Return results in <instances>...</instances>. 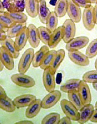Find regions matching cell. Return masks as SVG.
<instances>
[{
    "instance_id": "cell-21",
    "label": "cell",
    "mask_w": 97,
    "mask_h": 124,
    "mask_svg": "<svg viewBox=\"0 0 97 124\" xmlns=\"http://www.w3.org/2000/svg\"><path fill=\"white\" fill-rule=\"evenodd\" d=\"M81 81V80L79 79H69L61 85L60 90L61 92L66 93L77 91Z\"/></svg>"
},
{
    "instance_id": "cell-24",
    "label": "cell",
    "mask_w": 97,
    "mask_h": 124,
    "mask_svg": "<svg viewBox=\"0 0 97 124\" xmlns=\"http://www.w3.org/2000/svg\"><path fill=\"white\" fill-rule=\"evenodd\" d=\"M27 28L26 22L24 23H15L12 26L7 28L6 35L7 37L11 38H15L20 34Z\"/></svg>"
},
{
    "instance_id": "cell-50",
    "label": "cell",
    "mask_w": 97,
    "mask_h": 124,
    "mask_svg": "<svg viewBox=\"0 0 97 124\" xmlns=\"http://www.w3.org/2000/svg\"><path fill=\"white\" fill-rule=\"evenodd\" d=\"M94 67H95V68H96V69L97 70V59L96 60V61H95Z\"/></svg>"
},
{
    "instance_id": "cell-43",
    "label": "cell",
    "mask_w": 97,
    "mask_h": 124,
    "mask_svg": "<svg viewBox=\"0 0 97 124\" xmlns=\"http://www.w3.org/2000/svg\"><path fill=\"white\" fill-rule=\"evenodd\" d=\"M7 37L6 33L0 30V41H2Z\"/></svg>"
},
{
    "instance_id": "cell-26",
    "label": "cell",
    "mask_w": 97,
    "mask_h": 124,
    "mask_svg": "<svg viewBox=\"0 0 97 124\" xmlns=\"http://www.w3.org/2000/svg\"><path fill=\"white\" fill-rule=\"evenodd\" d=\"M50 12L47 7L45 0H40L39 1L38 18L40 22L43 24H46L47 18L49 16Z\"/></svg>"
},
{
    "instance_id": "cell-5",
    "label": "cell",
    "mask_w": 97,
    "mask_h": 124,
    "mask_svg": "<svg viewBox=\"0 0 97 124\" xmlns=\"http://www.w3.org/2000/svg\"><path fill=\"white\" fill-rule=\"evenodd\" d=\"M94 7L89 5L84 8L82 15V19L83 26L88 31H92L94 28L96 23H95L94 12Z\"/></svg>"
},
{
    "instance_id": "cell-29",
    "label": "cell",
    "mask_w": 97,
    "mask_h": 124,
    "mask_svg": "<svg viewBox=\"0 0 97 124\" xmlns=\"http://www.w3.org/2000/svg\"><path fill=\"white\" fill-rule=\"evenodd\" d=\"M37 29L40 41H42L45 45L48 46L51 38L52 32L46 27L40 26Z\"/></svg>"
},
{
    "instance_id": "cell-9",
    "label": "cell",
    "mask_w": 97,
    "mask_h": 124,
    "mask_svg": "<svg viewBox=\"0 0 97 124\" xmlns=\"http://www.w3.org/2000/svg\"><path fill=\"white\" fill-rule=\"evenodd\" d=\"M68 57L74 64L80 67H86L90 64L89 58L79 50L68 52Z\"/></svg>"
},
{
    "instance_id": "cell-6",
    "label": "cell",
    "mask_w": 97,
    "mask_h": 124,
    "mask_svg": "<svg viewBox=\"0 0 97 124\" xmlns=\"http://www.w3.org/2000/svg\"><path fill=\"white\" fill-rule=\"evenodd\" d=\"M62 94L59 90H54L49 93L42 100V108H49L57 103L61 98Z\"/></svg>"
},
{
    "instance_id": "cell-38",
    "label": "cell",
    "mask_w": 97,
    "mask_h": 124,
    "mask_svg": "<svg viewBox=\"0 0 97 124\" xmlns=\"http://www.w3.org/2000/svg\"><path fill=\"white\" fill-rule=\"evenodd\" d=\"M75 5L78 6L80 7L85 8L89 5H91V4L88 3L86 0H72Z\"/></svg>"
},
{
    "instance_id": "cell-45",
    "label": "cell",
    "mask_w": 97,
    "mask_h": 124,
    "mask_svg": "<svg viewBox=\"0 0 97 124\" xmlns=\"http://www.w3.org/2000/svg\"><path fill=\"white\" fill-rule=\"evenodd\" d=\"M5 8L4 7L3 2L0 0V12H5Z\"/></svg>"
},
{
    "instance_id": "cell-42",
    "label": "cell",
    "mask_w": 97,
    "mask_h": 124,
    "mask_svg": "<svg viewBox=\"0 0 97 124\" xmlns=\"http://www.w3.org/2000/svg\"><path fill=\"white\" fill-rule=\"evenodd\" d=\"M7 96L5 90H4V89L0 85V98H3Z\"/></svg>"
},
{
    "instance_id": "cell-33",
    "label": "cell",
    "mask_w": 97,
    "mask_h": 124,
    "mask_svg": "<svg viewBox=\"0 0 97 124\" xmlns=\"http://www.w3.org/2000/svg\"><path fill=\"white\" fill-rule=\"evenodd\" d=\"M56 53H57V51L54 49H52L50 50H49L47 53L43 60L41 64L40 65V68L44 70L47 68L49 67L50 65H51L52 62L53 61V59L54 57H55Z\"/></svg>"
},
{
    "instance_id": "cell-14",
    "label": "cell",
    "mask_w": 97,
    "mask_h": 124,
    "mask_svg": "<svg viewBox=\"0 0 97 124\" xmlns=\"http://www.w3.org/2000/svg\"><path fill=\"white\" fill-rule=\"evenodd\" d=\"M36 99V96L34 95L24 94L15 98L13 100V102L16 107L20 108L28 106Z\"/></svg>"
},
{
    "instance_id": "cell-1",
    "label": "cell",
    "mask_w": 97,
    "mask_h": 124,
    "mask_svg": "<svg viewBox=\"0 0 97 124\" xmlns=\"http://www.w3.org/2000/svg\"><path fill=\"white\" fill-rule=\"evenodd\" d=\"M34 55V50L33 48H28L23 53L18 63V70L19 73L25 74L28 71L31 64H32Z\"/></svg>"
},
{
    "instance_id": "cell-23",
    "label": "cell",
    "mask_w": 97,
    "mask_h": 124,
    "mask_svg": "<svg viewBox=\"0 0 97 124\" xmlns=\"http://www.w3.org/2000/svg\"><path fill=\"white\" fill-rule=\"evenodd\" d=\"M49 50V46H48L47 45H44L37 52L34 53L33 59L32 62L33 67L34 68H38L40 67L46 54Z\"/></svg>"
},
{
    "instance_id": "cell-39",
    "label": "cell",
    "mask_w": 97,
    "mask_h": 124,
    "mask_svg": "<svg viewBox=\"0 0 97 124\" xmlns=\"http://www.w3.org/2000/svg\"><path fill=\"white\" fill-rule=\"evenodd\" d=\"M72 124V120L69 119L67 116H65V117H62V119H60L59 121V124Z\"/></svg>"
},
{
    "instance_id": "cell-52",
    "label": "cell",
    "mask_w": 97,
    "mask_h": 124,
    "mask_svg": "<svg viewBox=\"0 0 97 124\" xmlns=\"http://www.w3.org/2000/svg\"><path fill=\"white\" fill-rule=\"evenodd\" d=\"M38 1H40V0H38Z\"/></svg>"
},
{
    "instance_id": "cell-22",
    "label": "cell",
    "mask_w": 97,
    "mask_h": 124,
    "mask_svg": "<svg viewBox=\"0 0 97 124\" xmlns=\"http://www.w3.org/2000/svg\"><path fill=\"white\" fill-rule=\"evenodd\" d=\"M25 9L31 18H36L38 14L39 1L38 0H25Z\"/></svg>"
},
{
    "instance_id": "cell-46",
    "label": "cell",
    "mask_w": 97,
    "mask_h": 124,
    "mask_svg": "<svg viewBox=\"0 0 97 124\" xmlns=\"http://www.w3.org/2000/svg\"><path fill=\"white\" fill-rule=\"evenodd\" d=\"M7 30V28H6V27H5V26H3V25L1 23H0V30L3 31V32H6Z\"/></svg>"
},
{
    "instance_id": "cell-11",
    "label": "cell",
    "mask_w": 97,
    "mask_h": 124,
    "mask_svg": "<svg viewBox=\"0 0 97 124\" xmlns=\"http://www.w3.org/2000/svg\"><path fill=\"white\" fill-rule=\"evenodd\" d=\"M77 92L84 105L91 103L92 94L90 88L87 83L83 80H81Z\"/></svg>"
},
{
    "instance_id": "cell-20",
    "label": "cell",
    "mask_w": 97,
    "mask_h": 124,
    "mask_svg": "<svg viewBox=\"0 0 97 124\" xmlns=\"http://www.w3.org/2000/svg\"><path fill=\"white\" fill-rule=\"evenodd\" d=\"M28 41V30L27 28L15 37L14 44L16 49L20 52L26 46Z\"/></svg>"
},
{
    "instance_id": "cell-35",
    "label": "cell",
    "mask_w": 97,
    "mask_h": 124,
    "mask_svg": "<svg viewBox=\"0 0 97 124\" xmlns=\"http://www.w3.org/2000/svg\"><path fill=\"white\" fill-rule=\"evenodd\" d=\"M85 55L89 59L94 58L97 55V38L89 43L85 51Z\"/></svg>"
},
{
    "instance_id": "cell-18",
    "label": "cell",
    "mask_w": 97,
    "mask_h": 124,
    "mask_svg": "<svg viewBox=\"0 0 97 124\" xmlns=\"http://www.w3.org/2000/svg\"><path fill=\"white\" fill-rule=\"evenodd\" d=\"M64 35L63 26L58 27L52 32V34L50 42L48 44V46L50 49H54L58 46L60 42L63 40Z\"/></svg>"
},
{
    "instance_id": "cell-47",
    "label": "cell",
    "mask_w": 97,
    "mask_h": 124,
    "mask_svg": "<svg viewBox=\"0 0 97 124\" xmlns=\"http://www.w3.org/2000/svg\"><path fill=\"white\" fill-rule=\"evenodd\" d=\"M4 67H4L2 62V61L1 59V58H0V72L3 70Z\"/></svg>"
},
{
    "instance_id": "cell-37",
    "label": "cell",
    "mask_w": 97,
    "mask_h": 124,
    "mask_svg": "<svg viewBox=\"0 0 97 124\" xmlns=\"http://www.w3.org/2000/svg\"><path fill=\"white\" fill-rule=\"evenodd\" d=\"M0 23L7 28L10 27L15 22L6 14L5 12H0Z\"/></svg>"
},
{
    "instance_id": "cell-15",
    "label": "cell",
    "mask_w": 97,
    "mask_h": 124,
    "mask_svg": "<svg viewBox=\"0 0 97 124\" xmlns=\"http://www.w3.org/2000/svg\"><path fill=\"white\" fill-rule=\"evenodd\" d=\"M28 30V42L33 48H37L40 40L38 29L33 24H30L27 27Z\"/></svg>"
},
{
    "instance_id": "cell-8",
    "label": "cell",
    "mask_w": 97,
    "mask_h": 124,
    "mask_svg": "<svg viewBox=\"0 0 97 124\" xmlns=\"http://www.w3.org/2000/svg\"><path fill=\"white\" fill-rule=\"evenodd\" d=\"M54 74L50 68H47L44 69L43 73V83L46 90L49 93L54 90L56 87V81Z\"/></svg>"
},
{
    "instance_id": "cell-41",
    "label": "cell",
    "mask_w": 97,
    "mask_h": 124,
    "mask_svg": "<svg viewBox=\"0 0 97 124\" xmlns=\"http://www.w3.org/2000/svg\"><path fill=\"white\" fill-rule=\"evenodd\" d=\"M93 12H94L95 23H96V24H97V3L95 4V6H94V10H93Z\"/></svg>"
},
{
    "instance_id": "cell-10",
    "label": "cell",
    "mask_w": 97,
    "mask_h": 124,
    "mask_svg": "<svg viewBox=\"0 0 97 124\" xmlns=\"http://www.w3.org/2000/svg\"><path fill=\"white\" fill-rule=\"evenodd\" d=\"M3 4L9 12H23L25 9V0H3Z\"/></svg>"
},
{
    "instance_id": "cell-16",
    "label": "cell",
    "mask_w": 97,
    "mask_h": 124,
    "mask_svg": "<svg viewBox=\"0 0 97 124\" xmlns=\"http://www.w3.org/2000/svg\"><path fill=\"white\" fill-rule=\"evenodd\" d=\"M0 58L3 64L8 70H12L15 67L14 58L2 46L0 47Z\"/></svg>"
},
{
    "instance_id": "cell-27",
    "label": "cell",
    "mask_w": 97,
    "mask_h": 124,
    "mask_svg": "<svg viewBox=\"0 0 97 124\" xmlns=\"http://www.w3.org/2000/svg\"><path fill=\"white\" fill-rule=\"evenodd\" d=\"M65 51L63 49H59L57 51V53L56 54L53 61L49 67L54 73L56 72L58 68L60 67L62 62L63 61L64 59H65Z\"/></svg>"
},
{
    "instance_id": "cell-44",
    "label": "cell",
    "mask_w": 97,
    "mask_h": 124,
    "mask_svg": "<svg viewBox=\"0 0 97 124\" xmlns=\"http://www.w3.org/2000/svg\"><path fill=\"white\" fill-rule=\"evenodd\" d=\"M15 124H33V122L31 121H29V120H23V121H19L18 122H16Z\"/></svg>"
},
{
    "instance_id": "cell-31",
    "label": "cell",
    "mask_w": 97,
    "mask_h": 124,
    "mask_svg": "<svg viewBox=\"0 0 97 124\" xmlns=\"http://www.w3.org/2000/svg\"><path fill=\"white\" fill-rule=\"evenodd\" d=\"M68 94V98L69 101L78 110H80L81 108L84 106L82 101L79 96L77 91L69 92Z\"/></svg>"
},
{
    "instance_id": "cell-7",
    "label": "cell",
    "mask_w": 97,
    "mask_h": 124,
    "mask_svg": "<svg viewBox=\"0 0 97 124\" xmlns=\"http://www.w3.org/2000/svg\"><path fill=\"white\" fill-rule=\"evenodd\" d=\"M64 35L63 40L67 43L74 38L76 34V27L75 23L71 19H67L64 22L63 24Z\"/></svg>"
},
{
    "instance_id": "cell-12",
    "label": "cell",
    "mask_w": 97,
    "mask_h": 124,
    "mask_svg": "<svg viewBox=\"0 0 97 124\" xmlns=\"http://www.w3.org/2000/svg\"><path fill=\"white\" fill-rule=\"evenodd\" d=\"M67 13L69 19L75 23L80 22L82 17L81 7L75 5L72 0H68V8Z\"/></svg>"
},
{
    "instance_id": "cell-30",
    "label": "cell",
    "mask_w": 97,
    "mask_h": 124,
    "mask_svg": "<svg viewBox=\"0 0 97 124\" xmlns=\"http://www.w3.org/2000/svg\"><path fill=\"white\" fill-rule=\"evenodd\" d=\"M6 14L15 23H24L26 22L28 17L23 12H9L5 11Z\"/></svg>"
},
{
    "instance_id": "cell-49",
    "label": "cell",
    "mask_w": 97,
    "mask_h": 124,
    "mask_svg": "<svg viewBox=\"0 0 97 124\" xmlns=\"http://www.w3.org/2000/svg\"><path fill=\"white\" fill-rule=\"evenodd\" d=\"M93 87L94 88L95 90L97 91V83H93Z\"/></svg>"
},
{
    "instance_id": "cell-32",
    "label": "cell",
    "mask_w": 97,
    "mask_h": 124,
    "mask_svg": "<svg viewBox=\"0 0 97 124\" xmlns=\"http://www.w3.org/2000/svg\"><path fill=\"white\" fill-rule=\"evenodd\" d=\"M58 23V17L54 12H50L47 18L46 24V27L52 32L57 28Z\"/></svg>"
},
{
    "instance_id": "cell-36",
    "label": "cell",
    "mask_w": 97,
    "mask_h": 124,
    "mask_svg": "<svg viewBox=\"0 0 97 124\" xmlns=\"http://www.w3.org/2000/svg\"><path fill=\"white\" fill-rule=\"evenodd\" d=\"M87 83H97V70H90L84 74L83 80Z\"/></svg>"
},
{
    "instance_id": "cell-3",
    "label": "cell",
    "mask_w": 97,
    "mask_h": 124,
    "mask_svg": "<svg viewBox=\"0 0 97 124\" xmlns=\"http://www.w3.org/2000/svg\"><path fill=\"white\" fill-rule=\"evenodd\" d=\"M61 106L66 116L73 121H78L79 116V110L69 100L65 99H62L61 101Z\"/></svg>"
},
{
    "instance_id": "cell-2",
    "label": "cell",
    "mask_w": 97,
    "mask_h": 124,
    "mask_svg": "<svg viewBox=\"0 0 97 124\" xmlns=\"http://www.w3.org/2000/svg\"><path fill=\"white\" fill-rule=\"evenodd\" d=\"M11 80L17 86L25 88H32L36 85V81L28 75L23 73H17L11 76Z\"/></svg>"
},
{
    "instance_id": "cell-17",
    "label": "cell",
    "mask_w": 97,
    "mask_h": 124,
    "mask_svg": "<svg viewBox=\"0 0 97 124\" xmlns=\"http://www.w3.org/2000/svg\"><path fill=\"white\" fill-rule=\"evenodd\" d=\"M42 100L36 99L30 105L27 106L26 111V116L28 119H33L36 117L40 112L42 108Z\"/></svg>"
},
{
    "instance_id": "cell-40",
    "label": "cell",
    "mask_w": 97,
    "mask_h": 124,
    "mask_svg": "<svg viewBox=\"0 0 97 124\" xmlns=\"http://www.w3.org/2000/svg\"><path fill=\"white\" fill-rule=\"evenodd\" d=\"M90 121L92 123H97V108H95L93 114L91 117Z\"/></svg>"
},
{
    "instance_id": "cell-13",
    "label": "cell",
    "mask_w": 97,
    "mask_h": 124,
    "mask_svg": "<svg viewBox=\"0 0 97 124\" xmlns=\"http://www.w3.org/2000/svg\"><path fill=\"white\" fill-rule=\"evenodd\" d=\"M94 109V106L92 104L84 105L81 109L79 110V116L77 121L80 124H84L88 122L92 117Z\"/></svg>"
},
{
    "instance_id": "cell-19",
    "label": "cell",
    "mask_w": 97,
    "mask_h": 124,
    "mask_svg": "<svg viewBox=\"0 0 97 124\" xmlns=\"http://www.w3.org/2000/svg\"><path fill=\"white\" fill-rule=\"evenodd\" d=\"M1 46H2L5 49L10 53L14 59H16L19 55V51L17 50L15 47L14 41L12 39L9 37H7L5 39L0 41Z\"/></svg>"
},
{
    "instance_id": "cell-4",
    "label": "cell",
    "mask_w": 97,
    "mask_h": 124,
    "mask_svg": "<svg viewBox=\"0 0 97 124\" xmlns=\"http://www.w3.org/2000/svg\"><path fill=\"white\" fill-rule=\"evenodd\" d=\"M89 39L86 36H80L74 37L66 43L65 48L68 52L79 50L87 46Z\"/></svg>"
},
{
    "instance_id": "cell-25",
    "label": "cell",
    "mask_w": 97,
    "mask_h": 124,
    "mask_svg": "<svg viewBox=\"0 0 97 124\" xmlns=\"http://www.w3.org/2000/svg\"><path fill=\"white\" fill-rule=\"evenodd\" d=\"M68 0H58L54 7V12L58 18H62L67 13Z\"/></svg>"
},
{
    "instance_id": "cell-28",
    "label": "cell",
    "mask_w": 97,
    "mask_h": 124,
    "mask_svg": "<svg viewBox=\"0 0 97 124\" xmlns=\"http://www.w3.org/2000/svg\"><path fill=\"white\" fill-rule=\"evenodd\" d=\"M0 108L7 112H13L16 110L13 101L7 96L0 98Z\"/></svg>"
},
{
    "instance_id": "cell-48",
    "label": "cell",
    "mask_w": 97,
    "mask_h": 124,
    "mask_svg": "<svg viewBox=\"0 0 97 124\" xmlns=\"http://www.w3.org/2000/svg\"><path fill=\"white\" fill-rule=\"evenodd\" d=\"M90 4H96L97 3V0H86Z\"/></svg>"
},
{
    "instance_id": "cell-51",
    "label": "cell",
    "mask_w": 97,
    "mask_h": 124,
    "mask_svg": "<svg viewBox=\"0 0 97 124\" xmlns=\"http://www.w3.org/2000/svg\"><path fill=\"white\" fill-rule=\"evenodd\" d=\"M94 108H97V101L96 102V104H95Z\"/></svg>"
},
{
    "instance_id": "cell-34",
    "label": "cell",
    "mask_w": 97,
    "mask_h": 124,
    "mask_svg": "<svg viewBox=\"0 0 97 124\" xmlns=\"http://www.w3.org/2000/svg\"><path fill=\"white\" fill-rule=\"evenodd\" d=\"M61 115L58 112H52L47 115L42 121V124H58Z\"/></svg>"
}]
</instances>
